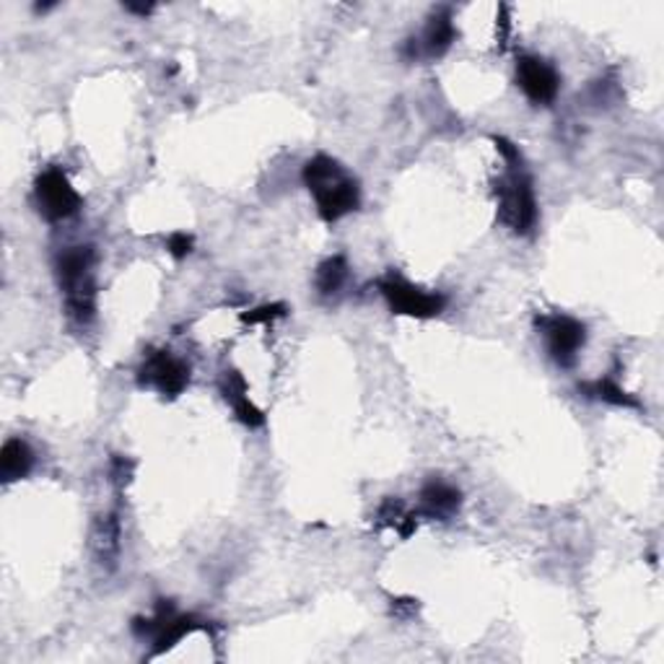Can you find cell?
<instances>
[{
  "instance_id": "obj_1",
  "label": "cell",
  "mask_w": 664,
  "mask_h": 664,
  "mask_svg": "<svg viewBox=\"0 0 664 664\" xmlns=\"http://www.w3.org/2000/svg\"><path fill=\"white\" fill-rule=\"evenodd\" d=\"M496 151L504 159V174L493 185L496 193V213L499 221L517 236H530L538 229L540 206L534 195V180L525 164L519 146L504 135H493Z\"/></svg>"
},
{
  "instance_id": "obj_2",
  "label": "cell",
  "mask_w": 664,
  "mask_h": 664,
  "mask_svg": "<svg viewBox=\"0 0 664 664\" xmlns=\"http://www.w3.org/2000/svg\"><path fill=\"white\" fill-rule=\"evenodd\" d=\"M304 187L315 198L317 213L324 223H335L358 211L361 206V187L358 180L341 161L328 153H317L304 164Z\"/></svg>"
},
{
  "instance_id": "obj_3",
  "label": "cell",
  "mask_w": 664,
  "mask_h": 664,
  "mask_svg": "<svg viewBox=\"0 0 664 664\" xmlns=\"http://www.w3.org/2000/svg\"><path fill=\"white\" fill-rule=\"evenodd\" d=\"M56 281L63 296L65 315L73 322L89 324L97 317V249L91 244L65 247L56 257Z\"/></svg>"
},
{
  "instance_id": "obj_4",
  "label": "cell",
  "mask_w": 664,
  "mask_h": 664,
  "mask_svg": "<svg viewBox=\"0 0 664 664\" xmlns=\"http://www.w3.org/2000/svg\"><path fill=\"white\" fill-rule=\"evenodd\" d=\"M379 294L388 302L392 315L416 317V320H431L446 309V296L439 291H426L416 283L405 281L403 275L390 273L379 278Z\"/></svg>"
},
{
  "instance_id": "obj_5",
  "label": "cell",
  "mask_w": 664,
  "mask_h": 664,
  "mask_svg": "<svg viewBox=\"0 0 664 664\" xmlns=\"http://www.w3.org/2000/svg\"><path fill=\"white\" fill-rule=\"evenodd\" d=\"M135 379H138V388L153 390L161 397L174 399L189 388L193 366L185 358L174 356L169 348H153L144 356L138 371H135Z\"/></svg>"
},
{
  "instance_id": "obj_6",
  "label": "cell",
  "mask_w": 664,
  "mask_h": 664,
  "mask_svg": "<svg viewBox=\"0 0 664 664\" xmlns=\"http://www.w3.org/2000/svg\"><path fill=\"white\" fill-rule=\"evenodd\" d=\"M534 328L543 337L548 356L561 369H574L579 361L581 348L587 345V324L571 315H538Z\"/></svg>"
},
{
  "instance_id": "obj_7",
  "label": "cell",
  "mask_w": 664,
  "mask_h": 664,
  "mask_svg": "<svg viewBox=\"0 0 664 664\" xmlns=\"http://www.w3.org/2000/svg\"><path fill=\"white\" fill-rule=\"evenodd\" d=\"M34 202H37L39 216L50 223L73 219L84 208V198H81L78 189L71 185V180L60 167H50L37 174V180H34Z\"/></svg>"
},
{
  "instance_id": "obj_8",
  "label": "cell",
  "mask_w": 664,
  "mask_h": 664,
  "mask_svg": "<svg viewBox=\"0 0 664 664\" xmlns=\"http://www.w3.org/2000/svg\"><path fill=\"white\" fill-rule=\"evenodd\" d=\"M517 86L532 104L548 107L558 99L561 73L553 63L540 56H519L517 58Z\"/></svg>"
},
{
  "instance_id": "obj_9",
  "label": "cell",
  "mask_w": 664,
  "mask_h": 664,
  "mask_svg": "<svg viewBox=\"0 0 664 664\" xmlns=\"http://www.w3.org/2000/svg\"><path fill=\"white\" fill-rule=\"evenodd\" d=\"M463 509V491L442 478L426 480L418 493V514L426 519L450 521Z\"/></svg>"
},
{
  "instance_id": "obj_10",
  "label": "cell",
  "mask_w": 664,
  "mask_h": 664,
  "mask_svg": "<svg viewBox=\"0 0 664 664\" xmlns=\"http://www.w3.org/2000/svg\"><path fill=\"white\" fill-rule=\"evenodd\" d=\"M122 553V521L118 512L99 514L91 525V555L94 561L104 568L114 571L120 564Z\"/></svg>"
},
{
  "instance_id": "obj_11",
  "label": "cell",
  "mask_w": 664,
  "mask_h": 664,
  "mask_svg": "<svg viewBox=\"0 0 664 664\" xmlns=\"http://www.w3.org/2000/svg\"><path fill=\"white\" fill-rule=\"evenodd\" d=\"M219 390H221L223 399L232 405L236 421H239L242 426H247V429H260V426H266V413H262L253 403L247 382H244V377L239 374V371H236V369L223 371Z\"/></svg>"
},
{
  "instance_id": "obj_12",
  "label": "cell",
  "mask_w": 664,
  "mask_h": 664,
  "mask_svg": "<svg viewBox=\"0 0 664 664\" xmlns=\"http://www.w3.org/2000/svg\"><path fill=\"white\" fill-rule=\"evenodd\" d=\"M454 39H457V26H454V16L450 5H439L431 11L429 22L423 26V34L418 37V47H421V58H444L452 50Z\"/></svg>"
},
{
  "instance_id": "obj_13",
  "label": "cell",
  "mask_w": 664,
  "mask_h": 664,
  "mask_svg": "<svg viewBox=\"0 0 664 664\" xmlns=\"http://www.w3.org/2000/svg\"><path fill=\"white\" fill-rule=\"evenodd\" d=\"M34 463H37V457H34L29 442L22 436H11L0 450V480H3V485L29 478Z\"/></svg>"
},
{
  "instance_id": "obj_14",
  "label": "cell",
  "mask_w": 664,
  "mask_h": 664,
  "mask_svg": "<svg viewBox=\"0 0 664 664\" xmlns=\"http://www.w3.org/2000/svg\"><path fill=\"white\" fill-rule=\"evenodd\" d=\"M195 631H211V623L198 618V615H193V613H189V615H185V613L172 615V618L164 623V628H161V631L151 639L153 641V652L148 654V660L167 654L169 649H174L182 639H187V636L195 634Z\"/></svg>"
},
{
  "instance_id": "obj_15",
  "label": "cell",
  "mask_w": 664,
  "mask_h": 664,
  "mask_svg": "<svg viewBox=\"0 0 664 664\" xmlns=\"http://www.w3.org/2000/svg\"><path fill=\"white\" fill-rule=\"evenodd\" d=\"M579 392L589 399H598V403L613 405V408H626V410H641L639 397H634L631 392H626L620 388L615 379H592V382H581Z\"/></svg>"
},
{
  "instance_id": "obj_16",
  "label": "cell",
  "mask_w": 664,
  "mask_h": 664,
  "mask_svg": "<svg viewBox=\"0 0 664 664\" xmlns=\"http://www.w3.org/2000/svg\"><path fill=\"white\" fill-rule=\"evenodd\" d=\"M351 278V266L343 255H332L315 270V288L322 299H332L345 288Z\"/></svg>"
},
{
  "instance_id": "obj_17",
  "label": "cell",
  "mask_w": 664,
  "mask_h": 664,
  "mask_svg": "<svg viewBox=\"0 0 664 664\" xmlns=\"http://www.w3.org/2000/svg\"><path fill=\"white\" fill-rule=\"evenodd\" d=\"M416 512H410L399 499L388 496L379 504L377 527H382V530H395L399 538H410L416 532Z\"/></svg>"
},
{
  "instance_id": "obj_18",
  "label": "cell",
  "mask_w": 664,
  "mask_h": 664,
  "mask_svg": "<svg viewBox=\"0 0 664 664\" xmlns=\"http://www.w3.org/2000/svg\"><path fill=\"white\" fill-rule=\"evenodd\" d=\"M286 315H288L286 304H281V302L262 304V307H255V309L244 311L242 322L244 324H270V322L281 320V317H286Z\"/></svg>"
},
{
  "instance_id": "obj_19",
  "label": "cell",
  "mask_w": 664,
  "mask_h": 664,
  "mask_svg": "<svg viewBox=\"0 0 664 664\" xmlns=\"http://www.w3.org/2000/svg\"><path fill=\"white\" fill-rule=\"evenodd\" d=\"M135 476V463L131 457H122V454H114L110 459V483L122 491L127 483H131Z\"/></svg>"
},
{
  "instance_id": "obj_20",
  "label": "cell",
  "mask_w": 664,
  "mask_h": 664,
  "mask_svg": "<svg viewBox=\"0 0 664 664\" xmlns=\"http://www.w3.org/2000/svg\"><path fill=\"white\" fill-rule=\"evenodd\" d=\"M193 247H195V239H193V234H187V232H174V234H169V239H167V253L174 257V260H185V257L193 253Z\"/></svg>"
},
{
  "instance_id": "obj_21",
  "label": "cell",
  "mask_w": 664,
  "mask_h": 664,
  "mask_svg": "<svg viewBox=\"0 0 664 664\" xmlns=\"http://www.w3.org/2000/svg\"><path fill=\"white\" fill-rule=\"evenodd\" d=\"M418 600H413V598H397V600H392V615H395L397 620H410L413 615L418 613Z\"/></svg>"
},
{
  "instance_id": "obj_22",
  "label": "cell",
  "mask_w": 664,
  "mask_h": 664,
  "mask_svg": "<svg viewBox=\"0 0 664 664\" xmlns=\"http://www.w3.org/2000/svg\"><path fill=\"white\" fill-rule=\"evenodd\" d=\"M122 9H125L127 13H135V16H151L156 5L153 3H122Z\"/></svg>"
}]
</instances>
